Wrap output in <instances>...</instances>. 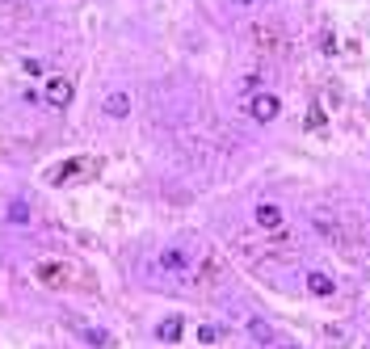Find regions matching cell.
I'll list each match as a JSON object with an SVG mask.
<instances>
[{"label":"cell","mask_w":370,"mask_h":349,"mask_svg":"<svg viewBox=\"0 0 370 349\" xmlns=\"http://www.w3.org/2000/svg\"><path fill=\"white\" fill-rule=\"evenodd\" d=\"M311 223H315V232H324L337 248H353V240L362 236V232H353V227H349L341 215H333V211H315V215H311Z\"/></svg>","instance_id":"cell-1"},{"label":"cell","mask_w":370,"mask_h":349,"mask_svg":"<svg viewBox=\"0 0 370 349\" xmlns=\"http://www.w3.org/2000/svg\"><path fill=\"white\" fill-rule=\"evenodd\" d=\"M252 42H257V51L278 55L282 46H286V34H282V26H274V21H257V26H252Z\"/></svg>","instance_id":"cell-2"},{"label":"cell","mask_w":370,"mask_h":349,"mask_svg":"<svg viewBox=\"0 0 370 349\" xmlns=\"http://www.w3.org/2000/svg\"><path fill=\"white\" fill-rule=\"evenodd\" d=\"M38 278L46 286H72V282H80V270L68 261H38Z\"/></svg>","instance_id":"cell-3"},{"label":"cell","mask_w":370,"mask_h":349,"mask_svg":"<svg viewBox=\"0 0 370 349\" xmlns=\"http://www.w3.org/2000/svg\"><path fill=\"white\" fill-rule=\"evenodd\" d=\"M248 114L257 122H274L282 114V102H278V97H270V93H257V97H248Z\"/></svg>","instance_id":"cell-4"},{"label":"cell","mask_w":370,"mask_h":349,"mask_svg":"<svg viewBox=\"0 0 370 349\" xmlns=\"http://www.w3.org/2000/svg\"><path fill=\"white\" fill-rule=\"evenodd\" d=\"M72 93H76V88H72V80H64V76H50V80H46V102H50V106H59V110L72 106Z\"/></svg>","instance_id":"cell-5"},{"label":"cell","mask_w":370,"mask_h":349,"mask_svg":"<svg viewBox=\"0 0 370 349\" xmlns=\"http://www.w3.org/2000/svg\"><path fill=\"white\" fill-rule=\"evenodd\" d=\"M105 114H110V118H127L131 114V97L127 93H110V97H105Z\"/></svg>","instance_id":"cell-6"},{"label":"cell","mask_w":370,"mask_h":349,"mask_svg":"<svg viewBox=\"0 0 370 349\" xmlns=\"http://www.w3.org/2000/svg\"><path fill=\"white\" fill-rule=\"evenodd\" d=\"M181 332H185V320H181V316H169V320H160V328H156V337L169 341V345H173Z\"/></svg>","instance_id":"cell-7"},{"label":"cell","mask_w":370,"mask_h":349,"mask_svg":"<svg viewBox=\"0 0 370 349\" xmlns=\"http://www.w3.org/2000/svg\"><path fill=\"white\" fill-rule=\"evenodd\" d=\"M257 223H261V227H282V207L261 202V207H257Z\"/></svg>","instance_id":"cell-8"},{"label":"cell","mask_w":370,"mask_h":349,"mask_svg":"<svg viewBox=\"0 0 370 349\" xmlns=\"http://www.w3.org/2000/svg\"><path fill=\"white\" fill-rule=\"evenodd\" d=\"M307 290H311V294H333L337 282H333L329 274H307Z\"/></svg>","instance_id":"cell-9"},{"label":"cell","mask_w":370,"mask_h":349,"mask_svg":"<svg viewBox=\"0 0 370 349\" xmlns=\"http://www.w3.org/2000/svg\"><path fill=\"white\" fill-rule=\"evenodd\" d=\"M248 332H252L257 341H274V328H270L266 320H248Z\"/></svg>","instance_id":"cell-10"},{"label":"cell","mask_w":370,"mask_h":349,"mask_svg":"<svg viewBox=\"0 0 370 349\" xmlns=\"http://www.w3.org/2000/svg\"><path fill=\"white\" fill-rule=\"evenodd\" d=\"M9 223H26L30 219V211H26V202H9V215H5Z\"/></svg>","instance_id":"cell-11"},{"label":"cell","mask_w":370,"mask_h":349,"mask_svg":"<svg viewBox=\"0 0 370 349\" xmlns=\"http://www.w3.org/2000/svg\"><path fill=\"white\" fill-rule=\"evenodd\" d=\"M320 126H324V110L311 106V110H307V131H320Z\"/></svg>","instance_id":"cell-12"},{"label":"cell","mask_w":370,"mask_h":349,"mask_svg":"<svg viewBox=\"0 0 370 349\" xmlns=\"http://www.w3.org/2000/svg\"><path fill=\"white\" fill-rule=\"evenodd\" d=\"M320 51H324V55H333V51H337V38H333V34H329V30H324V34H320Z\"/></svg>","instance_id":"cell-13"},{"label":"cell","mask_w":370,"mask_h":349,"mask_svg":"<svg viewBox=\"0 0 370 349\" xmlns=\"http://www.w3.org/2000/svg\"><path fill=\"white\" fill-rule=\"evenodd\" d=\"M240 5H252V0H240Z\"/></svg>","instance_id":"cell-14"}]
</instances>
